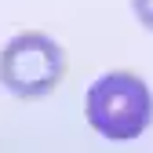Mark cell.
Here are the masks:
<instances>
[{
    "mask_svg": "<svg viewBox=\"0 0 153 153\" xmlns=\"http://www.w3.org/2000/svg\"><path fill=\"white\" fill-rule=\"evenodd\" d=\"M88 124L109 142H131L139 139L153 120V95L142 76L135 73H106L88 88L84 99Z\"/></svg>",
    "mask_w": 153,
    "mask_h": 153,
    "instance_id": "obj_1",
    "label": "cell"
},
{
    "mask_svg": "<svg viewBox=\"0 0 153 153\" xmlns=\"http://www.w3.org/2000/svg\"><path fill=\"white\" fill-rule=\"evenodd\" d=\"M66 76V51L48 33H18L0 51V84L18 99H44Z\"/></svg>",
    "mask_w": 153,
    "mask_h": 153,
    "instance_id": "obj_2",
    "label": "cell"
},
{
    "mask_svg": "<svg viewBox=\"0 0 153 153\" xmlns=\"http://www.w3.org/2000/svg\"><path fill=\"white\" fill-rule=\"evenodd\" d=\"M131 7H135V18L153 33V0H131Z\"/></svg>",
    "mask_w": 153,
    "mask_h": 153,
    "instance_id": "obj_3",
    "label": "cell"
}]
</instances>
